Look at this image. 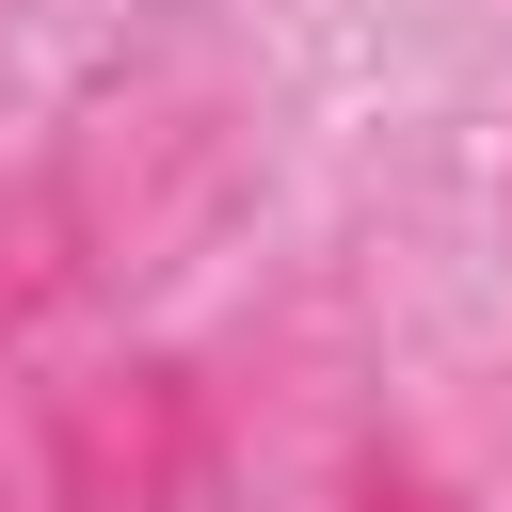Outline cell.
<instances>
[{"mask_svg":"<svg viewBox=\"0 0 512 512\" xmlns=\"http://www.w3.org/2000/svg\"><path fill=\"white\" fill-rule=\"evenodd\" d=\"M208 496V384L192 368H96L48 416V512H192Z\"/></svg>","mask_w":512,"mask_h":512,"instance_id":"1","label":"cell"},{"mask_svg":"<svg viewBox=\"0 0 512 512\" xmlns=\"http://www.w3.org/2000/svg\"><path fill=\"white\" fill-rule=\"evenodd\" d=\"M80 272V224H64V176H16L0 192V352L48 320V288Z\"/></svg>","mask_w":512,"mask_h":512,"instance_id":"2","label":"cell"},{"mask_svg":"<svg viewBox=\"0 0 512 512\" xmlns=\"http://www.w3.org/2000/svg\"><path fill=\"white\" fill-rule=\"evenodd\" d=\"M352 512H464V496H448L400 432H368V448H352Z\"/></svg>","mask_w":512,"mask_h":512,"instance_id":"3","label":"cell"}]
</instances>
